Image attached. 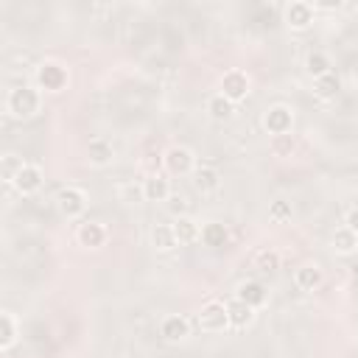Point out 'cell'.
I'll list each match as a JSON object with an SVG mask.
<instances>
[{
  "label": "cell",
  "instance_id": "obj_1",
  "mask_svg": "<svg viewBox=\"0 0 358 358\" xmlns=\"http://www.w3.org/2000/svg\"><path fill=\"white\" fill-rule=\"evenodd\" d=\"M42 106V90L39 87H31V84H20V87H11L8 95H6V115L8 117H17V120H28L39 112Z\"/></svg>",
  "mask_w": 358,
  "mask_h": 358
},
{
  "label": "cell",
  "instance_id": "obj_2",
  "mask_svg": "<svg viewBox=\"0 0 358 358\" xmlns=\"http://www.w3.org/2000/svg\"><path fill=\"white\" fill-rule=\"evenodd\" d=\"M196 322L204 333H224L229 330V313H227V302L221 299H210L199 308L196 313Z\"/></svg>",
  "mask_w": 358,
  "mask_h": 358
},
{
  "label": "cell",
  "instance_id": "obj_3",
  "mask_svg": "<svg viewBox=\"0 0 358 358\" xmlns=\"http://www.w3.org/2000/svg\"><path fill=\"white\" fill-rule=\"evenodd\" d=\"M56 207L67 221H76V218H81L87 213V193L81 187H76V185H67V187H62L56 193Z\"/></svg>",
  "mask_w": 358,
  "mask_h": 358
},
{
  "label": "cell",
  "instance_id": "obj_4",
  "mask_svg": "<svg viewBox=\"0 0 358 358\" xmlns=\"http://www.w3.org/2000/svg\"><path fill=\"white\" fill-rule=\"evenodd\" d=\"M162 165H165V171L173 173V176H190L199 162H196V157H193V151H190L187 145H171V148L162 154Z\"/></svg>",
  "mask_w": 358,
  "mask_h": 358
},
{
  "label": "cell",
  "instance_id": "obj_5",
  "mask_svg": "<svg viewBox=\"0 0 358 358\" xmlns=\"http://www.w3.org/2000/svg\"><path fill=\"white\" fill-rule=\"evenodd\" d=\"M249 87H252V81H249V73L246 70L232 67V70H227L221 76V95L229 98L232 103H241L249 95Z\"/></svg>",
  "mask_w": 358,
  "mask_h": 358
},
{
  "label": "cell",
  "instance_id": "obj_6",
  "mask_svg": "<svg viewBox=\"0 0 358 358\" xmlns=\"http://www.w3.org/2000/svg\"><path fill=\"white\" fill-rule=\"evenodd\" d=\"M36 87L45 92H59L67 87V70L56 62H45L36 67Z\"/></svg>",
  "mask_w": 358,
  "mask_h": 358
},
{
  "label": "cell",
  "instance_id": "obj_7",
  "mask_svg": "<svg viewBox=\"0 0 358 358\" xmlns=\"http://www.w3.org/2000/svg\"><path fill=\"white\" fill-rule=\"evenodd\" d=\"M263 126H266V131H268L271 137H277V134H291L294 112H291L285 103H274V106L266 109V115H263Z\"/></svg>",
  "mask_w": 358,
  "mask_h": 358
},
{
  "label": "cell",
  "instance_id": "obj_8",
  "mask_svg": "<svg viewBox=\"0 0 358 358\" xmlns=\"http://www.w3.org/2000/svg\"><path fill=\"white\" fill-rule=\"evenodd\" d=\"M313 17H316V8H313V3H308V0H291V3L285 6V25H288L291 31H305V28H310V25H313Z\"/></svg>",
  "mask_w": 358,
  "mask_h": 358
},
{
  "label": "cell",
  "instance_id": "obj_9",
  "mask_svg": "<svg viewBox=\"0 0 358 358\" xmlns=\"http://www.w3.org/2000/svg\"><path fill=\"white\" fill-rule=\"evenodd\" d=\"M42 185H45V173H42V168L34 165V162H25L22 171H20V173L14 176V182H11V187H14L20 196H34Z\"/></svg>",
  "mask_w": 358,
  "mask_h": 358
},
{
  "label": "cell",
  "instance_id": "obj_10",
  "mask_svg": "<svg viewBox=\"0 0 358 358\" xmlns=\"http://www.w3.org/2000/svg\"><path fill=\"white\" fill-rule=\"evenodd\" d=\"M173 196L171 179L165 173H148L143 179V201H168Z\"/></svg>",
  "mask_w": 358,
  "mask_h": 358
},
{
  "label": "cell",
  "instance_id": "obj_11",
  "mask_svg": "<svg viewBox=\"0 0 358 358\" xmlns=\"http://www.w3.org/2000/svg\"><path fill=\"white\" fill-rule=\"evenodd\" d=\"M159 336L168 341V344H179L190 336V322L182 316V313H171L159 322Z\"/></svg>",
  "mask_w": 358,
  "mask_h": 358
},
{
  "label": "cell",
  "instance_id": "obj_12",
  "mask_svg": "<svg viewBox=\"0 0 358 358\" xmlns=\"http://www.w3.org/2000/svg\"><path fill=\"white\" fill-rule=\"evenodd\" d=\"M106 238H109V232H106V227L101 221H84L76 229V241L81 246H87V249H101L106 243Z\"/></svg>",
  "mask_w": 358,
  "mask_h": 358
},
{
  "label": "cell",
  "instance_id": "obj_13",
  "mask_svg": "<svg viewBox=\"0 0 358 358\" xmlns=\"http://www.w3.org/2000/svg\"><path fill=\"white\" fill-rule=\"evenodd\" d=\"M227 313H229V327L232 330H246V327H252L257 310L252 305H246L243 299L232 296V299H227Z\"/></svg>",
  "mask_w": 358,
  "mask_h": 358
},
{
  "label": "cell",
  "instance_id": "obj_14",
  "mask_svg": "<svg viewBox=\"0 0 358 358\" xmlns=\"http://www.w3.org/2000/svg\"><path fill=\"white\" fill-rule=\"evenodd\" d=\"M193 176V187L199 190V193H215L218 187H221V171L215 168V165H196V171L190 173Z\"/></svg>",
  "mask_w": 358,
  "mask_h": 358
},
{
  "label": "cell",
  "instance_id": "obj_15",
  "mask_svg": "<svg viewBox=\"0 0 358 358\" xmlns=\"http://www.w3.org/2000/svg\"><path fill=\"white\" fill-rule=\"evenodd\" d=\"M87 159H90V165H95V168H106V165L115 159L112 143H109L106 137H92V140L87 143Z\"/></svg>",
  "mask_w": 358,
  "mask_h": 358
},
{
  "label": "cell",
  "instance_id": "obj_16",
  "mask_svg": "<svg viewBox=\"0 0 358 358\" xmlns=\"http://www.w3.org/2000/svg\"><path fill=\"white\" fill-rule=\"evenodd\" d=\"M171 227H173V235H176V243H179V246H187V243L201 241V224L193 221L190 215H179V218H173Z\"/></svg>",
  "mask_w": 358,
  "mask_h": 358
},
{
  "label": "cell",
  "instance_id": "obj_17",
  "mask_svg": "<svg viewBox=\"0 0 358 358\" xmlns=\"http://www.w3.org/2000/svg\"><path fill=\"white\" fill-rule=\"evenodd\" d=\"M294 282L299 291H316L322 282H324V274L316 263H302L296 271H294Z\"/></svg>",
  "mask_w": 358,
  "mask_h": 358
},
{
  "label": "cell",
  "instance_id": "obj_18",
  "mask_svg": "<svg viewBox=\"0 0 358 358\" xmlns=\"http://www.w3.org/2000/svg\"><path fill=\"white\" fill-rule=\"evenodd\" d=\"M235 296H238V299H243L246 305H252L255 310H257V308H263V305L268 302V294H266V288H263L260 282H255V280H249V282H241V285H238V291H235Z\"/></svg>",
  "mask_w": 358,
  "mask_h": 358
},
{
  "label": "cell",
  "instance_id": "obj_19",
  "mask_svg": "<svg viewBox=\"0 0 358 358\" xmlns=\"http://www.w3.org/2000/svg\"><path fill=\"white\" fill-rule=\"evenodd\" d=\"M338 92H341V78H338L333 70H330L327 76L313 78V95H316V98H322V101H333Z\"/></svg>",
  "mask_w": 358,
  "mask_h": 358
},
{
  "label": "cell",
  "instance_id": "obj_20",
  "mask_svg": "<svg viewBox=\"0 0 358 358\" xmlns=\"http://www.w3.org/2000/svg\"><path fill=\"white\" fill-rule=\"evenodd\" d=\"M17 336H20V324H17L14 313L3 310L0 313V350H11L17 344Z\"/></svg>",
  "mask_w": 358,
  "mask_h": 358
},
{
  "label": "cell",
  "instance_id": "obj_21",
  "mask_svg": "<svg viewBox=\"0 0 358 358\" xmlns=\"http://www.w3.org/2000/svg\"><path fill=\"white\" fill-rule=\"evenodd\" d=\"M330 243H333V252L336 255H352L358 249V232H352L350 227H338L333 232Z\"/></svg>",
  "mask_w": 358,
  "mask_h": 358
},
{
  "label": "cell",
  "instance_id": "obj_22",
  "mask_svg": "<svg viewBox=\"0 0 358 358\" xmlns=\"http://www.w3.org/2000/svg\"><path fill=\"white\" fill-rule=\"evenodd\" d=\"M151 246L157 252H171L173 246H179L176 243V235H173V227L171 224H154V229H151Z\"/></svg>",
  "mask_w": 358,
  "mask_h": 358
},
{
  "label": "cell",
  "instance_id": "obj_23",
  "mask_svg": "<svg viewBox=\"0 0 358 358\" xmlns=\"http://www.w3.org/2000/svg\"><path fill=\"white\" fill-rule=\"evenodd\" d=\"M207 112H210L213 120H229L232 112H235V103L229 98H224L221 92H215V95L207 98Z\"/></svg>",
  "mask_w": 358,
  "mask_h": 358
},
{
  "label": "cell",
  "instance_id": "obj_24",
  "mask_svg": "<svg viewBox=\"0 0 358 358\" xmlns=\"http://www.w3.org/2000/svg\"><path fill=\"white\" fill-rule=\"evenodd\" d=\"M201 241H204L207 246H227L229 232H227V227H224V224L210 221V224H204V227H201Z\"/></svg>",
  "mask_w": 358,
  "mask_h": 358
},
{
  "label": "cell",
  "instance_id": "obj_25",
  "mask_svg": "<svg viewBox=\"0 0 358 358\" xmlns=\"http://www.w3.org/2000/svg\"><path fill=\"white\" fill-rule=\"evenodd\" d=\"M330 67H333V64H330V56L322 53V50H313V53H308V59H305V70H308V76H313V78L327 76Z\"/></svg>",
  "mask_w": 358,
  "mask_h": 358
},
{
  "label": "cell",
  "instance_id": "obj_26",
  "mask_svg": "<svg viewBox=\"0 0 358 358\" xmlns=\"http://www.w3.org/2000/svg\"><path fill=\"white\" fill-rule=\"evenodd\" d=\"M22 157H17V154H3V159H0V173H3V182L6 185H11L14 182V176L22 171Z\"/></svg>",
  "mask_w": 358,
  "mask_h": 358
},
{
  "label": "cell",
  "instance_id": "obj_27",
  "mask_svg": "<svg viewBox=\"0 0 358 358\" xmlns=\"http://www.w3.org/2000/svg\"><path fill=\"white\" fill-rule=\"evenodd\" d=\"M255 266H257L260 271H266V274L277 271V268H280V252H274V249H260V252L255 255Z\"/></svg>",
  "mask_w": 358,
  "mask_h": 358
},
{
  "label": "cell",
  "instance_id": "obj_28",
  "mask_svg": "<svg viewBox=\"0 0 358 358\" xmlns=\"http://www.w3.org/2000/svg\"><path fill=\"white\" fill-rule=\"evenodd\" d=\"M291 215H294L291 201H285V199H274V201H271V207H268V218H271V221L282 224V221H291Z\"/></svg>",
  "mask_w": 358,
  "mask_h": 358
},
{
  "label": "cell",
  "instance_id": "obj_29",
  "mask_svg": "<svg viewBox=\"0 0 358 358\" xmlns=\"http://www.w3.org/2000/svg\"><path fill=\"white\" fill-rule=\"evenodd\" d=\"M271 151L277 157H291V151H294V134H277V137H271Z\"/></svg>",
  "mask_w": 358,
  "mask_h": 358
},
{
  "label": "cell",
  "instance_id": "obj_30",
  "mask_svg": "<svg viewBox=\"0 0 358 358\" xmlns=\"http://www.w3.org/2000/svg\"><path fill=\"white\" fill-rule=\"evenodd\" d=\"M120 199H123V201H137V199H143V185H123V187H120Z\"/></svg>",
  "mask_w": 358,
  "mask_h": 358
},
{
  "label": "cell",
  "instance_id": "obj_31",
  "mask_svg": "<svg viewBox=\"0 0 358 358\" xmlns=\"http://www.w3.org/2000/svg\"><path fill=\"white\" fill-rule=\"evenodd\" d=\"M168 207H171V213H173L176 218H179V215H187V213H185V199H182V196H171V199H168Z\"/></svg>",
  "mask_w": 358,
  "mask_h": 358
},
{
  "label": "cell",
  "instance_id": "obj_32",
  "mask_svg": "<svg viewBox=\"0 0 358 358\" xmlns=\"http://www.w3.org/2000/svg\"><path fill=\"white\" fill-rule=\"evenodd\" d=\"M344 227H350L352 232H358V207L347 210V215H344Z\"/></svg>",
  "mask_w": 358,
  "mask_h": 358
}]
</instances>
